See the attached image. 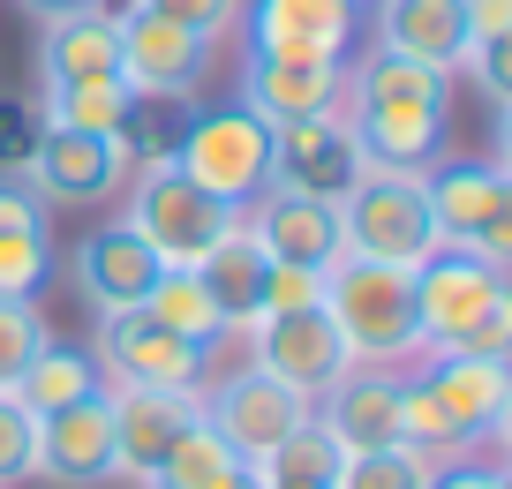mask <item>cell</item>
I'll return each instance as SVG.
<instances>
[{
  "label": "cell",
  "instance_id": "cell-24",
  "mask_svg": "<svg viewBox=\"0 0 512 489\" xmlns=\"http://www.w3.org/2000/svg\"><path fill=\"white\" fill-rule=\"evenodd\" d=\"M196 279H204V294H211V309H219L226 339H241L249 324H264V279H272V256L249 241L241 211H234V226L211 241V256L196 264Z\"/></svg>",
  "mask_w": 512,
  "mask_h": 489
},
{
  "label": "cell",
  "instance_id": "cell-22",
  "mask_svg": "<svg viewBox=\"0 0 512 489\" xmlns=\"http://www.w3.org/2000/svg\"><path fill=\"white\" fill-rule=\"evenodd\" d=\"M68 271H76V286H83V301H91V309H136V301L151 294V279H159L151 249L128 234L121 219H106L98 234H83L76 256H68Z\"/></svg>",
  "mask_w": 512,
  "mask_h": 489
},
{
  "label": "cell",
  "instance_id": "cell-12",
  "mask_svg": "<svg viewBox=\"0 0 512 489\" xmlns=\"http://www.w3.org/2000/svg\"><path fill=\"white\" fill-rule=\"evenodd\" d=\"M241 61H347L362 8L347 0H241Z\"/></svg>",
  "mask_w": 512,
  "mask_h": 489
},
{
  "label": "cell",
  "instance_id": "cell-27",
  "mask_svg": "<svg viewBox=\"0 0 512 489\" xmlns=\"http://www.w3.org/2000/svg\"><path fill=\"white\" fill-rule=\"evenodd\" d=\"M136 98H128L121 76H98V83H46L38 91V128H91V136H121Z\"/></svg>",
  "mask_w": 512,
  "mask_h": 489
},
{
  "label": "cell",
  "instance_id": "cell-11",
  "mask_svg": "<svg viewBox=\"0 0 512 489\" xmlns=\"http://www.w3.org/2000/svg\"><path fill=\"white\" fill-rule=\"evenodd\" d=\"M113 31H121V83L128 98H151V106H189L211 76V38L181 31L159 8H113Z\"/></svg>",
  "mask_w": 512,
  "mask_h": 489
},
{
  "label": "cell",
  "instance_id": "cell-18",
  "mask_svg": "<svg viewBox=\"0 0 512 489\" xmlns=\"http://www.w3.org/2000/svg\"><path fill=\"white\" fill-rule=\"evenodd\" d=\"M249 369H264L272 384H287L294 399H317L324 384L347 369V347H339L332 316L324 309H294V316H264L249 324Z\"/></svg>",
  "mask_w": 512,
  "mask_h": 489
},
{
  "label": "cell",
  "instance_id": "cell-38",
  "mask_svg": "<svg viewBox=\"0 0 512 489\" xmlns=\"http://www.w3.org/2000/svg\"><path fill=\"white\" fill-rule=\"evenodd\" d=\"M31 143H38V121H31V113H16V106H0V181H23Z\"/></svg>",
  "mask_w": 512,
  "mask_h": 489
},
{
  "label": "cell",
  "instance_id": "cell-37",
  "mask_svg": "<svg viewBox=\"0 0 512 489\" xmlns=\"http://www.w3.org/2000/svg\"><path fill=\"white\" fill-rule=\"evenodd\" d=\"M430 489H505V467L490 452H467V459H437Z\"/></svg>",
  "mask_w": 512,
  "mask_h": 489
},
{
  "label": "cell",
  "instance_id": "cell-41",
  "mask_svg": "<svg viewBox=\"0 0 512 489\" xmlns=\"http://www.w3.org/2000/svg\"><path fill=\"white\" fill-rule=\"evenodd\" d=\"M347 8H369V0H347Z\"/></svg>",
  "mask_w": 512,
  "mask_h": 489
},
{
  "label": "cell",
  "instance_id": "cell-32",
  "mask_svg": "<svg viewBox=\"0 0 512 489\" xmlns=\"http://www.w3.org/2000/svg\"><path fill=\"white\" fill-rule=\"evenodd\" d=\"M46 316H38V301H0V392L31 369V354L46 347Z\"/></svg>",
  "mask_w": 512,
  "mask_h": 489
},
{
  "label": "cell",
  "instance_id": "cell-39",
  "mask_svg": "<svg viewBox=\"0 0 512 489\" xmlns=\"http://www.w3.org/2000/svg\"><path fill=\"white\" fill-rule=\"evenodd\" d=\"M16 8L38 23H61V16H83V8H113V0H16Z\"/></svg>",
  "mask_w": 512,
  "mask_h": 489
},
{
  "label": "cell",
  "instance_id": "cell-8",
  "mask_svg": "<svg viewBox=\"0 0 512 489\" xmlns=\"http://www.w3.org/2000/svg\"><path fill=\"white\" fill-rule=\"evenodd\" d=\"M174 174L196 181L204 196H219L226 211H241L264 181H272V128L256 121L249 106H204L189 128H181L174 151Z\"/></svg>",
  "mask_w": 512,
  "mask_h": 489
},
{
  "label": "cell",
  "instance_id": "cell-35",
  "mask_svg": "<svg viewBox=\"0 0 512 489\" xmlns=\"http://www.w3.org/2000/svg\"><path fill=\"white\" fill-rule=\"evenodd\" d=\"M317 301H324V271L272 264V279H264V316H294V309H317Z\"/></svg>",
  "mask_w": 512,
  "mask_h": 489
},
{
  "label": "cell",
  "instance_id": "cell-21",
  "mask_svg": "<svg viewBox=\"0 0 512 489\" xmlns=\"http://www.w3.org/2000/svg\"><path fill=\"white\" fill-rule=\"evenodd\" d=\"M339 68H347V61H241L234 106H249L264 128L332 113L339 106Z\"/></svg>",
  "mask_w": 512,
  "mask_h": 489
},
{
  "label": "cell",
  "instance_id": "cell-15",
  "mask_svg": "<svg viewBox=\"0 0 512 489\" xmlns=\"http://www.w3.org/2000/svg\"><path fill=\"white\" fill-rule=\"evenodd\" d=\"M354 174H362V143H354V128L339 121V106L272 128V189L339 204V196L354 189Z\"/></svg>",
  "mask_w": 512,
  "mask_h": 489
},
{
  "label": "cell",
  "instance_id": "cell-20",
  "mask_svg": "<svg viewBox=\"0 0 512 489\" xmlns=\"http://www.w3.org/2000/svg\"><path fill=\"white\" fill-rule=\"evenodd\" d=\"M369 38L377 53H400V61L422 68H460L467 53V0H369Z\"/></svg>",
  "mask_w": 512,
  "mask_h": 489
},
{
  "label": "cell",
  "instance_id": "cell-29",
  "mask_svg": "<svg viewBox=\"0 0 512 489\" xmlns=\"http://www.w3.org/2000/svg\"><path fill=\"white\" fill-rule=\"evenodd\" d=\"M241 467H249V459H241L234 444H226L219 429H211L204 414H196V422L181 429V444L166 452V467L151 474V489H226Z\"/></svg>",
  "mask_w": 512,
  "mask_h": 489
},
{
  "label": "cell",
  "instance_id": "cell-25",
  "mask_svg": "<svg viewBox=\"0 0 512 489\" xmlns=\"http://www.w3.org/2000/svg\"><path fill=\"white\" fill-rule=\"evenodd\" d=\"M98 76H121L113 8H83V16L38 23V91L46 83H98Z\"/></svg>",
  "mask_w": 512,
  "mask_h": 489
},
{
  "label": "cell",
  "instance_id": "cell-1",
  "mask_svg": "<svg viewBox=\"0 0 512 489\" xmlns=\"http://www.w3.org/2000/svg\"><path fill=\"white\" fill-rule=\"evenodd\" d=\"M445 98H452L445 68L400 61V53H377V46L339 68V121L354 128L369 166L430 174L445 158Z\"/></svg>",
  "mask_w": 512,
  "mask_h": 489
},
{
  "label": "cell",
  "instance_id": "cell-28",
  "mask_svg": "<svg viewBox=\"0 0 512 489\" xmlns=\"http://www.w3.org/2000/svg\"><path fill=\"white\" fill-rule=\"evenodd\" d=\"M8 392L23 399L31 414H53V407H76V399L98 392V362L91 347H68V339H46V347L31 354V369H23Z\"/></svg>",
  "mask_w": 512,
  "mask_h": 489
},
{
  "label": "cell",
  "instance_id": "cell-16",
  "mask_svg": "<svg viewBox=\"0 0 512 489\" xmlns=\"http://www.w3.org/2000/svg\"><path fill=\"white\" fill-rule=\"evenodd\" d=\"M196 399H204V422L219 429L249 467L272 452L279 437H294V429L309 422V399H294L287 384H272L264 369H249V362H241L234 377H219L211 392H196Z\"/></svg>",
  "mask_w": 512,
  "mask_h": 489
},
{
  "label": "cell",
  "instance_id": "cell-17",
  "mask_svg": "<svg viewBox=\"0 0 512 489\" xmlns=\"http://www.w3.org/2000/svg\"><path fill=\"white\" fill-rule=\"evenodd\" d=\"M309 422H317L339 452H384V444H407L400 437V369L347 362L317 399H309Z\"/></svg>",
  "mask_w": 512,
  "mask_h": 489
},
{
  "label": "cell",
  "instance_id": "cell-14",
  "mask_svg": "<svg viewBox=\"0 0 512 489\" xmlns=\"http://www.w3.org/2000/svg\"><path fill=\"white\" fill-rule=\"evenodd\" d=\"M241 226L272 264H302V271H332L347 256V234H339V204L324 196H294V189H264L241 204Z\"/></svg>",
  "mask_w": 512,
  "mask_h": 489
},
{
  "label": "cell",
  "instance_id": "cell-6",
  "mask_svg": "<svg viewBox=\"0 0 512 489\" xmlns=\"http://www.w3.org/2000/svg\"><path fill=\"white\" fill-rule=\"evenodd\" d=\"M339 234H347V256H369V264H392V271H415L422 256L437 249L422 174L369 166V158H362L354 189L339 196Z\"/></svg>",
  "mask_w": 512,
  "mask_h": 489
},
{
  "label": "cell",
  "instance_id": "cell-2",
  "mask_svg": "<svg viewBox=\"0 0 512 489\" xmlns=\"http://www.w3.org/2000/svg\"><path fill=\"white\" fill-rule=\"evenodd\" d=\"M512 422V369L505 362H475V354H445L415 369H400V437L430 459H467V452H497Z\"/></svg>",
  "mask_w": 512,
  "mask_h": 489
},
{
  "label": "cell",
  "instance_id": "cell-4",
  "mask_svg": "<svg viewBox=\"0 0 512 489\" xmlns=\"http://www.w3.org/2000/svg\"><path fill=\"white\" fill-rule=\"evenodd\" d=\"M324 316H332L347 362L369 369H407L422 362V332H415V279L392 264H369V256H339L324 271Z\"/></svg>",
  "mask_w": 512,
  "mask_h": 489
},
{
  "label": "cell",
  "instance_id": "cell-34",
  "mask_svg": "<svg viewBox=\"0 0 512 489\" xmlns=\"http://www.w3.org/2000/svg\"><path fill=\"white\" fill-rule=\"evenodd\" d=\"M128 8H159V16H174L181 31H196V38H234V23H241V0H128Z\"/></svg>",
  "mask_w": 512,
  "mask_h": 489
},
{
  "label": "cell",
  "instance_id": "cell-7",
  "mask_svg": "<svg viewBox=\"0 0 512 489\" xmlns=\"http://www.w3.org/2000/svg\"><path fill=\"white\" fill-rule=\"evenodd\" d=\"M136 136H91V128H38L31 166H23V189L38 196L46 211H98L128 189L136 174Z\"/></svg>",
  "mask_w": 512,
  "mask_h": 489
},
{
  "label": "cell",
  "instance_id": "cell-19",
  "mask_svg": "<svg viewBox=\"0 0 512 489\" xmlns=\"http://www.w3.org/2000/svg\"><path fill=\"white\" fill-rule=\"evenodd\" d=\"M106 399H113V474L151 489V474L166 467L181 429L204 414V399L196 392H128V384H113Z\"/></svg>",
  "mask_w": 512,
  "mask_h": 489
},
{
  "label": "cell",
  "instance_id": "cell-30",
  "mask_svg": "<svg viewBox=\"0 0 512 489\" xmlns=\"http://www.w3.org/2000/svg\"><path fill=\"white\" fill-rule=\"evenodd\" d=\"M339 459H347V452H339L317 422H302L294 437H279L272 452L256 459V482H264V489H332L339 482Z\"/></svg>",
  "mask_w": 512,
  "mask_h": 489
},
{
  "label": "cell",
  "instance_id": "cell-5",
  "mask_svg": "<svg viewBox=\"0 0 512 489\" xmlns=\"http://www.w3.org/2000/svg\"><path fill=\"white\" fill-rule=\"evenodd\" d=\"M128 204H121V226L151 249L159 271H196L211 256V241L234 226V211L219 196H204L196 181L174 174V158L166 151H144L136 158V174H128Z\"/></svg>",
  "mask_w": 512,
  "mask_h": 489
},
{
  "label": "cell",
  "instance_id": "cell-3",
  "mask_svg": "<svg viewBox=\"0 0 512 489\" xmlns=\"http://www.w3.org/2000/svg\"><path fill=\"white\" fill-rule=\"evenodd\" d=\"M407 279H415V332L430 362H445V354L505 362L512 354V279L497 256L430 249Z\"/></svg>",
  "mask_w": 512,
  "mask_h": 489
},
{
  "label": "cell",
  "instance_id": "cell-36",
  "mask_svg": "<svg viewBox=\"0 0 512 489\" xmlns=\"http://www.w3.org/2000/svg\"><path fill=\"white\" fill-rule=\"evenodd\" d=\"M512 46V0H467V53L460 61H475V53H505Z\"/></svg>",
  "mask_w": 512,
  "mask_h": 489
},
{
  "label": "cell",
  "instance_id": "cell-9",
  "mask_svg": "<svg viewBox=\"0 0 512 489\" xmlns=\"http://www.w3.org/2000/svg\"><path fill=\"white\" fill-rule=\"evenodd\" d=\"M430 196V226L437 249H467V256H497L512 249V174L505 158H437L422 174Z\"/></svg>",
  "mask_w": 512,
  "mask_h": 489
},
{
  "label": "cell",
  "instance_id": "cell-26",
  "mask_svg": "<svg viewBox=\"0 0 512 489\" xmlns=\"http://www.w3.org/2000/svg\"><path fill=\"white\" fill-rule=\"evenodd\" d=\"M136 309H144L159 332L189 339L196 354H219V347H226V324H219V309H211V294H204V279H196V271H159V279H151V294L136 301Z\"/></svg>",
  "mask_w": 512,
  "mask_h": 489
},
{
  "label": "cell",
  "instance_id": "cell-10",
  "mask_svg": "<svg viewBox=\"0 0 512 489\" xmlns=\"http://www.w3.org/2000/svg\"><path fill=\"white\" fill-rule=\"evenodd\" d=\"M91 362L98 384H128V392H204V369L211 354H196L189 339L159 332L144 309H98V332H91Z\"/></svg>",
  "mask_w": 512,
  "mask_h": 489
},
{
  "label": "cell",
  "instance_id": "cell-31",
  "mask_svg": "<svg viewBox=\"0 0 512 489\" xmlns=\"http://www.w3.org/2000/svg\"><path fill=\"white\" fill-rule=\"evenodd\" d=\"M430 452L415 444H384V452H347L339 459V482L332 489H430Z\"/></svg>",
  "mask_w": 512,
  "mask_h": 489
},
{
  "label": "cell",
  "instance_id": "cell-23",
  "mask_svg": "<svg viewBox=\"0 0 512 489\" xmlns=\"http://www.w3.org/2000/svg\"><path fill=\"white\" fill-rule=\"evenodd\" d=\"M53 279V211L23 181H0V301H38Z\"/></svg>",
  "mask_w": 512,
  "mask_h": 489
},
{
  "label": "cell",
  "instance_id": "cell-13",
  "mask_svg": "<svg viewBox=\"0 0 512 489\" xmlns=\"http://www.w3.org/2000/svg\"><path fill=\"white\" fill-rule=\"evenodd\" d=\"M31 482H46V489H106L113 482V399H106V384L91 399H76V407L38 414Z\"/></svg>",
  "mask_w": 512,
  "mask_h": 489
},
{
  "label": "cell",
  "instance_id": "cell-40",
  "mask_svg": "<svg viewBox=\"0 0 512 489\" xmlns=\"http://www.w3.org/2000/svg\"><path fill=\"white\" fill-rule=\"evenodd\" d=\"M226 489H264V482H256V467H241V474H234Z\"/></svg>",
  "mask_w": 512,
  "mask_h": 489
},
{
  "label": "cell",
  "instance_id": "cell-33",
  "mask_svg": "<svg viewBox=\"0 0 512 489\" xmlns=\"http://www.w3.org/2000/svg\"><path fill=\"white\" fill-rule=\"evenodd\" d=\"M31 459H38V414L16 392H0V489L31 482Z\"/></svg>",
  "mask_w": 512,
  "mask_h": 489
}]
</instances>
